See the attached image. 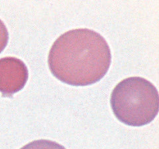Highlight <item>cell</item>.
Masks as SVG:
<instances>
[{"label":"cell","instance_id":"1","mask_svg":"<svg viewBox=\"0 0 159 149\" xmlns=\"http://www.w3.org/2000/svg\"><path fill=\"white\" fill-rule=\"evenodd\" d=\"M111 64L105 39L92 29H71L51 47L48 65L54 77L74 86L93 85L104 77Z\"/></svg>","mask_w":159,"mask_h":149},{"label":"cell","instance_id":"5","mask_svg":"<svg viewBox=\"0 0 159 149\" xmlns=\"http://www.w3.org/2000/svg\"><path fill=\"white\" fill-rule=\"evenodd\" d=\"M9 40V33L7 28L2 21L0 20V53L5 49Z\"/></svg>","mask_w":159,"mask_h":149},{"label":"cell","instance_id":"2","mask_svg":"<svg viewBox=\"0 0 159 149\" xmlns=\"http://www.w3.org/2000/svg\"><path fill=\"white\" fill-rule=\"evenodd\" d=\"M110 103L120 121L129 126L141 127L150 124L158 115V90L144 78H127L113 88Z\"/></svg>","mask_w":159,"mask_h":149},{"label":"cell","instance_id":"3","mask_svg":"<svg viewBox=\"0 0 159 149\" xmlns=\"http://www.w3.org/2000/svg\"><path fill=\"white\" fill-rule=\"evenodd\" d=\"M28 69L24 62L13 57L0 59V93L4 97H12L26 85Z\"/></svg>","mask_w":159,"mask_h":149},{"label":"cell","instance_id":"4","mask_svg":"<svg viewBox=\"0 0 159 149\" xmlns=\"http://www.w3.org/2000/svg\"><path fill=\"white\" fill-rule=\"evenodd\" d=\"M20 149H66L63 145L50 140H37L23 146Z\"/></svg>","mask_w":159,"mask_h":149}]
</instances>
